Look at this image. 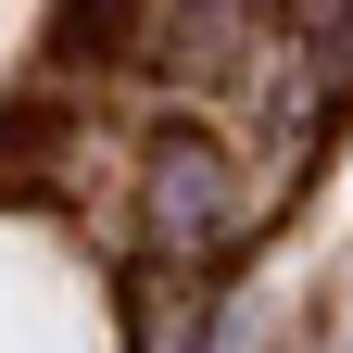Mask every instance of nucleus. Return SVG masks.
Segmentation results:
<instances>
[{"label":"nucleus","mask_w":353,"mask_h":353,"mask_svg":"<svg viewBox=\"0 0 353 353\" xmlns=\"http://www.w3.org/2000/svg\"><path fill=\"white\" fill-rule=\"evenodd\" d=\"M152 202H164V240H228V164H190V139H164V176H152Z\"/></svg>","instance_id":"f257e3e1"}]
</instances>
